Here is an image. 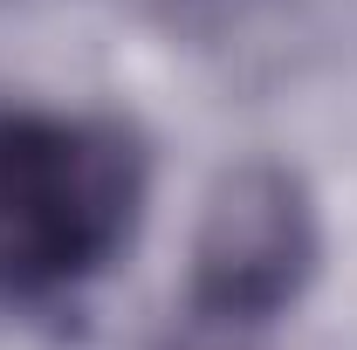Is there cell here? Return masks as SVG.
I'll use <instances>...</instances> for the list:
<instances>
[{"label":"cell","instance_id":"cell-1","mask_svg":"<svg viewBox=\"0 0 357 350\" xmlns=\"http://www.w3.org/2000/svg\"><path fill=\"white\" fill-rule=\"evenodd\" d=\"M144 144L117 117L0 110V296L55 303L131 248Z\"/></svg>","mask_w":357,"mask_h":350},{"label":"cell","instance_id":"cell-2","mask_svg":"<svg viewBox=\"0 0 357 350\" xmlns=\"http://www.w3.org/2000/svg\"><path fill=\"white\" fill-rule=\"evenodd\" d=\"M316 206L289 165H234L206 192L192 234V309L206 323H268L316 275Z\"/></svg>","mask_w":357,"mask_h":350}]
</instances>
